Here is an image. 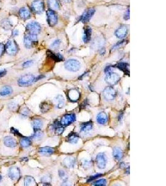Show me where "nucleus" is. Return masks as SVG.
Instances as JSON below:
<instances>
[{
  "mask_svg": "<svg viewBox=\"0 0 166 186\" xmlns=\"http://www.w3.org/2000/svg\"><path fill=\"white\" fill-rule=\"evenodd\" d=\"M35 81V77L34 76L31 74H27L24 76H22L18 81V84L19 86L21 87H26L31 85L33 82Z\"/></svg>",
  "mask_w": 166,
  "mask_h": 186,
  "instance_id": "1",
  "label": "nucleus"
},
{
  "mask_svg": "<svg viewBox=\"0 0 166 186\" xmlns=\"http://www.w3.org/2000/svg\"><path fill=\"white\" fill-rule=\"evenodd\" d=\"M4 49L10 55H15L18 52L19 48L17 43L14 40H10L4 46Z\"/></svg>",
  "mask_w": 166,
  "mask_h": 186,
  "instance_id": "2",
  "label": "nucleus"
},
{
  "mask_svg": "<svg viewBox=\"0 0 166 186\" xmlns=\"http://www.w3.org/2000/svg\"><path fill=\"white\" fill-rule=\"evenodd\" d=\"M81 65L80 62L75 59H70L67 60L65 63L66 70L72 72H76L80 70Z\"/></svg>",
  "mask_w": 166,
  "mask_h": 186,
  "instance_id": "3",
  "label": "nucleus"
},
{
  "mask_svg": "<svg viewBox=\"0 0 166 186\" xmlns=\"http://www.w3.org/2000/svg\"><path fill=\"white\" fill-rule=\"evenodd\" d=\"M37 41V35L28 34L24 36V44L27 49H31L35 45Z\"/></svg>",
  "mask_w": 166,
  "mask_h": 186,
  "instance_id": "4",
  "label": "nucleus"
},
{
  "mask_svg": "<svg viewBox=\"0 0 166 186\" xmlns=\"http://www.w3.org/2000/svg\"><path fill=\"white\" fill-rule=\"evenodd\" d=\"M103 96L107 101H113L116 96V91L112 86H107L103 92Z\"/></svg>",
  "mask_w": 166,
  "mask_h": 186,
  "instance_id": "5",
  "label": "nucleus"
},
{
  "mask_svg": "<svg viewBox=\"0 0 166 186\" xmlns=\"http://www.w3.org/2000/svg\"><path fill=\"white\" fill-rule=\"evenodd\" d=\"M26 30L29 34L37 35L40 32L41 27L37 22H31L26 26Z\"/></svg>",
  "mask_w": 166,
  "mask_h": 186,
  "instance_id": "6",
  "label": "nucleus"
},
{
  "mask_svg": "<svg viewBox=\"0 0 166 186\" xmlns=\"http://www.w3.org/2000/svg\"><path fill=\"white\" fill-rule=\"evenodd\" d=\"M107 163V159L106 155L103 153H100L97 155L96 157V164L97 167L100 169H103L106 168V165Z\"/></svg>",
  "mask_w": 166,
  "mask_h": 186,
  "instance_id": "7",
  "label": "nucleus"
},
{
  "mask_svg": "<svg viewBox=\"0 0 166 186\" xmlns=\"http://www.w3.org/2000/svg\"><path fill=\"white\" fill-rule=\"evenodd\" d=\"M120 76L117 73H115L113 72L107 74V77L105 78V81L107 82V83H108V85L111 86H113V85L117 84L120 81Z\"/></svg>",
  "mask_w": 166,
  "mask_h": 186,
  "instance_id": "8",
  "label": "nucleus"
},
{
  "mask_svg": "<svg viewBox=\"0 0 166 186\" xmlns=\"http://www.w3.org/2000/svg\"><path fill=\"white\" fill-rule=\"evenodd\" d=\"M32 11L36 14L42 13L44 10V4L41 0H35L31 4Z\"/></svg>",
  "mask_w": 166,
  "mask_h": 186,
  "instance_id": "9",
  "label": "nucleus"
},
{
  "mask_svg": "<svg viewBox=\"0 0 166 186\" xmlns=\"http://www.w3.org/2000/svg\"><path fill=\"white\" fill-rule=\"evenodd\" d=\"M47 21L51 26H54L57 23L58 17L57 13L54 10L49 9L47 11Z\"/></svg>",
  "mask_w": 166,
  "mask_h": 186,
  "instance_id": "10",
  "label": "nucleus"
},
{
  "mask_svg": "<svg viewBox=\"0 0 166 186\" xmlns=\"http://www.w3.org/2000/svg\"><path fill=\"white\" fill-rule=\"evenodd\" d=\"M76 116L74 114H67L64 115L63 117L62 118L60 123L63 126H68L74 122Z\"/></svg>",
  "mask_w": 166,
  "mask_h": 186,
  "instance_id": "11",
  "label": "nucleus"
},
{
  "mask_svg": "<svg viewBox=\"0 0 166 186\" xmlns=\"http://www.w3.org/2000/svg\"><path fill=\"white\" fill-rule=\"evenodd\" d=\"M128 26H121L119 28H118L115 32V36L119 39H123L126 37L128 32Z\"/></svg>",
  "mask_w": 166,
  "mask_h": 186,
  "instance_id": "12",
  "label": "nucleus"
},
{
  "mask_svg": "<svg viewBox=\"0 0 166 186\" xmlns=\"http://www.w3.org/2000/svg\"><path fill=\"white\" fill-rule=\"evenodd\" d=\"M8 176L13 181L19 179L20 177V170L18 168L13 166L11 167L8 171Z\"/></svg>",
  "mask_w": 166,
  "mask_h": 186,
  "instance_id": "13",
  "label": "nucleus"
},
{
  "mask_svg": "<svg viewBox=\"0 0 166 186\" xmlns=\"http://www.w3.org/2000/svg\"><path fill=\"white\" fill-rule=\"evenodd\" d=\"M67 96L68 99L72 102H76L80 98V93L78 90L75 89H70L67 93Z\"/></svg>",
  "mask_w": 166,
  "mask_h": 186,
  "instance_id": "14",
  "label": "nucleus"
},
{
  "mask_svg": "<svg viewBox=\"0 0 166 186\" xmlns=\"http://www.w3.org/2000/svg\"><path fill=\"white\" fill-rule=\"evenodd\" d=\"M95 12V10L93 8H90L87 9L84 14H83V15L81 17L82 22L84 23H88L89 20H90L93 15H94Z\"/></svg>",
  "mask_w": 166,
  "mask_h": 186,
  "instance_id": "15",
  "label": "nucleus"
},
{
  "mask_svg": "<svg viewBox=\"0 0 166 186\" xmlns=\"http://www.w3.org/2000/svg\"><path fill=\"white\" fill-rule=\"evenodd\" d=\"M96 121L101 125H104L108 121V117L105 112H100L96 116Z\"/></svg>",
  "mask_w": 166,
  "mask_h": 186,
  "instance_id": "16",
  "label": "nucleus"
},
{
  "mask_svg": "<svg viewBox=\"0 0 166 186\" xmlns=\"http://www.w3.org/2000/svg\"><path fill=\"white\" fill-rule=\"evenodd\" d=\"M4 145L10 148H15L17 146L16 141L13 139L12 137L8 136L4 139Z\"/></svg>",
  "mask_w": 166,
  "mask_h": 186,
  "instance_id": "17",
  "label": "nucleus"
},
{
  "mask_svg": "<svg viewBox=\"0 0 166 186\" xmlns=\"http://www.w3.org/2000/svg\"><path fill=\"white\" fill-rule=\"evenodd\" d=\"M19 16L21 18L24 20L28 19L31 17V12L28 8L24 7V8H22L19 9Z\"/></svg>",
  "mask_w": 166,
  "mask_h": 186,
  "instance_id": "18",
  "label": "nucleus"
},
{
  "mask_svg": "<svg viewBox=\"0 0 166 186\" xmlns=\"http://www.w3.org/2000/svg\"><path fill=\"white\" fill-rule=\"evenodd\" d=\"M63 163L66 168H72L74 167L75 164L76 163V160L74 158L69 156L65 158L63 161Z\"/></svg>",
  "mask_w": 166,
  "mask_h": 186,
  "instance_id": "19",
  "label": "nucleus"
},
{
  "mask_svg": "<svg viewBox=\"0 0 166 186\" xmlns=\"http://www.w3.org/2000/svg\"><path fill=\"white\" fill-rule=\"evenodd\" d=\"M39 152L43 155L45 156H50L54 154V149L53 148L49 147H46L40 148L39 150Z\"/></svg>",
  "mask_w": 166,
  "mask_h": 186,
  "instance_id": "20",
  "label": "nucleus"
},
{
  "mask_svg": "<svg viewBox=\"0 0 166 186\" xmlns=\"http://www.w3.org/2000/svg\"><path fill=\"white\" fill-rule=\"evenodd\" d=\"M113 155L116 160L120 161L122 159V158L123 156V152L120 148L115 147L113 148Z\"/></svg>",
  "mask_w": 166,
  "mask_h": 186,
  "instance_id": "21",
  "label": "nucleus"
},
{
  "mask_svg": "<svg viewBox=\"0 0 166 186\" xmlns=\"http://www.w3.org/2000/svg\"><path fill=\"white\" fill-rule=\"evenodd\" d=\"M79 140V136L77 133H71L67 137V140L68 142L72 144H75L78 142Z\"/></svg>",
  "mask_w": 166,
  "mask_h": 186,
  "instance_id": "22",
  "label": "nucleus"
},
{
  "mask_svg": "<svg viewBox=\"0 0 166 186\" xmlns=\"http://www.w3.org/2000/svg\"><path fill=\"white\" fill-rule=\"evenodd\" d=\"M116 66L118 68H119L120 70L123 71L126 74H128V75L129 74V66L128 63L122 62V63L117 64Z\"/></svg>",
  "mask_w": 166,
  "mask_h": 186,
  "instance_id": "23",
  "label": "nucleus"
},
{
  "mask_svg": "<svg viewBox=\"0 0 166 186\" xmlns=\"http://www.w3.org/2000/svg\"><path fill=\"white\" fill-rule=\"evenodd\" d=\"M91 35H92V29L89 27H86V29H85L84 31V37H83V39H84L85 43H88L90 41Z\"/></svg>",
  "mask_w": 166,
  "mask_h": 186,
  "instance_id": "24",
  "label": "nucleus"
},
{
  "mask_svg": "<svg viewBox=\"0 0 166 186\" xmlns=\"http://www.w3.org/2000/svg\"><path fill=\"white\" fill-rule=\"evenodd\" d=\"M93 128L92 122H88L85 123H83L81 124V132H87L88 131H90Z\"/></svg>",
  "mask_w": 166,
  "mask_h": 186,
  "instance_id": "25",
  "label": "nucleus"
},
{
  "mask_svg": "<svg viewBox=\"0 0 166 186\" xmlns=\"http://www.w3.org/2000/svg\"><path fill=\"white\" fill-rule=\"evenodd\" d=\"M12 89L10 86H4L0 91V95L1 96H10L12 93Z\"/></svg>",
  "mask_w": 166,
  "mask_h": 186,
  "instance_id": "26",
  "label": "nucleus"
},
{
  "mask_svg": "<svg viewBox=\"0 0 166 186\" xmlns=\"http://www.w3.org/2000/svg\"><path fill=\"white\" fill-rule=\"evenodd\" d=\"M54 128H55V133L57 135H61L62 133L64 132V127L63 125H61L60 122H55L54 124Z\"/></svg>",
  "mask_w": 166,
  "mask_h": 186,
  "instance_id": "27",
  "label": "nucleus"
},
{
  "mask_svg": "<svg viewBox=\"0 0 166 186\" xmlns=\"http://www.w3.org/2000/svg\"><path fill=\"white\" fill-rule=\"evenodd\" d=\"M47 3L52 10H57L60 8V4L58 0H48Z\"/></svg>",
  "mask_w": 166,
  "mask_h": 186,
  "instance_id": "28",
  "label": "nucleus"
},
{
  "mask_svg": "<svg viewBox=\"0 0 166 186\" xmlns=\"http://www.w3.org/2000/svg\"><path fill=\"white\" fill-rule=\"evenodd\" d=\"M24 185H26V186L36 185V182L35 179H34L32 177L29 176H26L24 177Z\"/></svg>",
  "mask_w": 166,
  "mask_h": 186,
  "instance_id": "29",
  "label": "nucleus"
},
{
  "mask_svg": "<svg viewBox=\"0 0 166 186\" xmlns=\"http://www.w3.org/2000/svg\"><path fill=\"white\" fill-rule=\"evenodd\" d=\"M47 55H49L52 60H55V61H60L63 60V57H62V56L60 54H59V53L55 54V53H52V52L48 51V52H47Z\"/></svg>",
  "mask_w": 166,
  "mask_h": 186,
  "instance_id": "30",
  "label": "nucleus"
},
{
  "mask_svg": "<svg viewBox=\"0 0 166 186\" xmlns=\"http://www.w3.org/2000/svg\"><path fill=\"white\" fill-rule=\"evenodd\" d=\"M32 125L34 130H40V128L43 127V122L39 119H36L33 120Z\"/></svg>",
  "mask_w": 166,
  "mask_h": 186,
  "instance_id": "31",
  "label": "nucleus"
},
{
  "mask_svg": "<svg viewBox=\"0 0 166 186\" xmlns=\"http://www.w3.org/2000/svg\"><path fill=\"white\" fill-rule=\"evenodd\" d=\"M1 26L3 27V28L6 31L10 30L12 27V24L10 20L8 19H4L2 20L1 22Z\"/></svg>",
  "mask_w": 166,
  "mask_h": 186,
  "instance_id": "32",
  "label": "nucleus"
},
{
  "mask_svg": "<svg viewBox=\"0 0 166 186\" xmlns=\"http://www.w3.org/2000/svg\"><path fill=\"white\" fill-rule=\"evenodd\" d=\"M55 101L57 102V108L61 109L64 107L65 104V101L63 98V96L61 95H58L56 98H55Z\"/></svg>",
  "mask_w": 166,
  "mask_h": 186,
  "instance_id": "33",
  "label": "nucleus"
},
{
  "mask_svg": "<svg viewBox=\"0 0 166 186\" xmlns=\"http://www.w3.org/2000/svg\"><path fill=\"white\" fill-rule=\"evenodd\" d=\"M31 140L28 138H23L20 142V144L23 147L27 148L31 145Z\"/></svg>",
  "mask_w": 166,
  "mask_h": 186,
  "instance_id": "34",
  "label": "nucleus"
},
{
  "mask_svg": "<svg viewBox=\"0 0 166 186\" xmlns=\"http://www.w3.org/2000/svg\"><path fill=\"white\" fill-rule=\"evenodd\" d=\"M50 110V106L46 102H43L40 105V111L43 113H46Z\"/></svg>",
  "mask_w": 166,
  "mask_h": 186,
  "instance_id": "35",
  "label": "nucleus"
},
{
  "mask_svg": "<svg viewBox=\"0 0 166 186\" xmlns=\"http://www.w3.org/2000/svg\"><path fill=\"white\" fill-rule=\"evenodd\" d=\"M107 181L106 179H101L95 181L93 184V185H96V186H104L107 185Z\"/></svg>",
  "mask_w": 166,
  "mask_h": 186,
  "instance_id": "36",
  "label": "nucleus"
},
{
  "mask_svg": "<svg viewBox=\"0 0 166 186\" xmlns=\"http://www.w3.org/2000/svg\"><path fill=\"white\" fill-rule=\"evenodd\" d=\"M43 136V132H41L40 130H35V133L33 135V138L36 139H40Z\"/></svg>",
  "mask_w": 166,
  "mask_h": 186,
  "instance_id": "37",
  "label": "nucleus"
},
{
  "mask_svg": "<svg viewBox=\"0 0 166 186\" xmlns=\"http://www.w3.org/2000/svg\"><path fill=\"white\" fill-rule=\"evenodd\" d=\"M59 175L61 179L64 182H65L67 181L68 177L67 176V174L65 173V172L64 171H59Z\"/></svg>",
  "mask_w": 166,
  "mask_h": 186,
  "instance_id": "38",
  "label": "nucleus"
},
{
  "mask_svg": "<svg viewBox=\"0 0 166 186\" xmlns=\"http://www.w3.org/2000/svg\"><path fill=\"white\" fill-rule=\"evenodd\" d=\"M60 43H61V41L59 39H57L56 40H55L54 42L51 45V48H52V49H57V48L60 46Z\"/></svg>",
  "mask_w": 166,
  "mask_h": 186,
  "instance_id": "39",
  "label": "nucleus"
},
{
  "mask_svg": "<svg viewBox=\"0 0 166 186\" xmlns=\"http://www.w3.org/2000/svg\"><path fill=\"white\" fill-rule=\"evenodd\" d=\"M103 176V174H95V175H94V176H91L89 178V179L88 180V182H90V181H93V180H95V179H98V178H99V177H100L101 176Z\"/></svg>",
  "mask_w": 166,
  "mask_h": 186,
  "instance_id": "40",
  "label": "nucleus"
},
{
  "mask_svg": "<svg viewBox=\"0 0 166 186\" xmlns=\"http://www.w3.org/2000/svg\"><path fill=\"white\" fill-rule=\"evenodd\" d=\"M34 63V61L32 60H29V61H27L26 62H24V63H23V66L24 68H27V67H29L30 66H31Z\"/></svg>",
  "mask_w": 166,
  "mask_h": 186,
  "instance_id": "41",
  "label": "nucleus"
},
{
  "mask_svg": "<svg viewBox=\"0 0 166 186\" xmlns=\"http://www.w3.org/2000/svg\"><path fill=\"white\" fill-rule=\"evenodd\" d=\"M21 114L24 116H28L29 114V110L27 108H24L22 110L21 112Z\"/></svg>",
  "mask_w": 166,
  "mask_h": 186,
  "instance_id": "42",
  "label": "nucleus"
},
{
  "mask_svg": "<svg viewBox=\"0 0 166 186\" xmlns=\"http://www.w3.org/2000/svg\"><path fill=\"white\" fill-rule=\"evenodd\" d=\"M124 40H123V41H121V42H118V43H117L115 45H114V46L113 47L112 50H115V49H117L118 48L121 47L124 44Z\"/></svg>",
  "mask_w": 166,
  "mask_h": 186,
  "instance_id": "43",
  "label": "nucleus"
},
{
  "mask_svg": "<svg viewBox=\"0 0 166 186\" xmlns=\"http://www.w3.org/2000/svg\"><path fill=\"white\" fill-rule=\"evenodd\" d=\"M9 107L11 110H13V111H15V110H16L17 109V104H15V102H11V103H10V104H9Z\"/></svg>",
  "mask_w": 166,
  "mask_h": 186,
  "instance_id": "44",
  "label": "nucleus"
},
{
  "mask_svg": "<svg viewBox=\"0 0 166 186\" xmlns=\"http://www.w3.org/2000/svg\"><path fill=\"white\" fill-rule=\"evenodd\" d=\"M4 50H5L4 45L3 44L0 43V57H1L2 55L4 53Z\"/></svg>",
  "mask_w": 166,
  "mask_h": 186,
  "instance_id": "45",
  "label": "nucleus"
},
{
  "mask_svg": "<svg viewBox=\"0 0 166 186\" xmlns=\"http://www.w3.org/2000/svg\"><path fill=\"white\" fill-rule=\"evenodd\" d=\"M112 72H113V68L111 66H108L105 68V73L107 74Z\"/></svg>",
  "mask_w": 166,
  "mask_h": 186,
  "instance_id": "46",
  "label": "nucleus"
},
{
  "mask_svg": "<svg viewBox=\"0 0 166 186\" xmlns=\"http://www.w3.org/2000/svg\"><path fill=\"white\" fill-rule=\"evenodd\" d=\"M11 133H12L13 134H15V135H19V136H21V134L19 133L18 130L17 129H16V128H12L11 129Z\"/></svg>",
  "mask_w": 166,
  "mask_h": 186,
  "instance_id": "47",
  "label": "nucleus"
},
{
  "mask_svg": "<svg viewBox=\"0 0 166 186\" xmlns=\"http://www.w3.org/2000/svg\"><path fill=\"white\" fill-rule=\"evenodd\" d=\"M124 19H126V20L129 19V9H128L127 11V12H126L125 15H124Z\"/></svg>",
  "mask_w": 166,
  "mask_h": 186,
  "instance_id": "48",
  "label": "nucleus"
},
{
  "mask_svg": "<svg viewBox=\"0 0 166 186\" xmlns=\"http://www.w3.org/2000/svg\"><path fill=\"white\" fill-rule=\"evenodd\" d=\"M6 71L3 70H0V78L3 77L6 74Z\"/></svg>",
  "mask_w": 166,
  "mask_h": 186,
  "instance_id": "49",
  "label": "nucleus"
},
{
  "mask_svg": "<svg viewBox=\"0 0 166 186\" xmlns=\"http://www.w3.org/2000/svg\"><path fill=\"white\" fill-rule=\"evenodd\" d=\"M12 34L13 36H18V34H19V31H18V30H17V29L14 30V31H12Z\"/></svg>",
  "mask_w": 166,
  "mask_h": 186,
  "instance_id": "50",
  "label": "nucleus"
},
{
  "mask_svg": "<svg viewBox=\"0 0 166 186\" xmlns=\"http://www.w3.org/2000/svg\"><path fill=\"white\" fill-rule=\"evenodd\" d=\"M44 78V76H42V75H40V76H39V77H38L37 78H35V81H37L39 80H41V79H42V78Z\"/></svg>",
  "mask_w": 166,
  "mask_h": 186,
  "instance_id": "51",
  "label": "nucleus"
},
{
  "mask_svg": "<svg viewBox=\"0 0 166 186\" xmlns=\"http://www.w3.org/2000/svg\"><path fill=\"white\" fill-rule=\"evenodd\" d=\"M61 1L64 2V3H69V2L71 1V0H61Z\"/></svg>",
  "mask_w": 166,
  "mask_h": 186,
  "instance_id": "52",
  "label": "nucleus"
},
{
  "mask_svg": "<svg viewBox=\"0 0 166 186\" xmlns=\"http://www.w3.org/2000/svg\"><path fill=\"white\" fill-rule=\"evenodd\" d=\"M1 179H2V177H1V175H0V181H1Z\"/></svg>",
  "mask_w": 166,
  "mask_h": 186,
  "instance_id": "53",
  "label": "nucleus"
}]
</instances>
